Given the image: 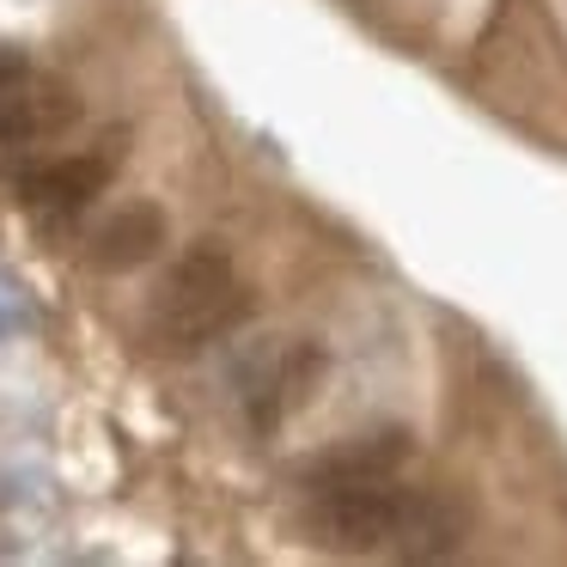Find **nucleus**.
Wrapping results in <instances>:
<instances>
[{
    "label": "nucleus",
    "mask_w": 567,
    "mask_h": 567,
    "mask_svg": "<svg viewBox=\"0 0 567 567\" xmlns=\"http://www.w3.org/2000/svg\"><path fill=\"white\" fill-rule=\"evenodd\" d=\"M245 318H250V293L233 281L226 250L202 238L177 257L172 281H165L159 311H153V342L172 348V354H196V348L233 336Z\"/></svg>",
    "instance_id": "f257e3e1"
},
{
    "label": "nucleus",
    "mask_w": 567,
    "mask_h": 567,
    "mask_svg": "<svg viewBox=\"0 0 567 567\" xmlns=\"http://www.w3.org/2000/svg\"><path fill=\"white\" fill-rule=\"evenodd\" d=\"M409 488L384 482H318L311 488V530L336 549H391Z\"/></svg>",
    "instance_id": "f03ea898"
},
{
    "label": "nucleus",
    "mask_w": 567,
    "mask_h": 567,
    "mask_svg": "<svg viewBox=\"0 0 567 567\" xmlns=\"http://www.w3.org/2000/svg\"><path fill=\"white\" fill-rule=\"evenodd\" d=\"M116 159H123V141H99L92 153H74V159L38 165V172L19 177V202L43 220H74L80 208H92L104 184H111Z\"/></svg>",
    "instance_id": "7ed1b4c3"
},
{
    "label": "nucleus",
    "mask_w": 567,
    "mask_h": 567,
    "mask_svg": "<svg viewBox=\"0 0 567 567\" xmlns=\"http://www.w3.org/2000/svg\"><path fill=\"white\" fill-rule=\"evenodd\" d=\"M323 379V354L318 348H275L257 372H245V403H250V421L257 433H275L293 409H306L311 384Z\"/></svg>",
    "instance_id": "20e7f679"
},
{
    "label": "nucleus",
    "mask_w": 567,
    "mask_h": 567,
    "mask_svg": "<svg viewBox=\"0 0 567 567\" xmlns=\"http://www.w3.org/2000/svg\"><path fill=\"white\" fill-rule=\"evenodd\" d=\"M80 116V99L55 80H13L0 86V147H38V141L62 135Z\"/></svg>",
    "instance_id": "39448f33"
},
{
    "label": "nucleus",
    "mask_w": 567,
    "mask_h": 567,
    "mask_svg": "<svg viewBox=\"0 0 567 567\" xmlns=\"http://www.w3.org/2000/svg\"><path fill=\"white\" fill-rule=\"evenodd\" d=\"M159 245H165V214L153 202H128V208H116L92 233L86 257H92V269H141Z\"/></svg>",
    "instance_id": "423d86ee"
},
{
    "label": "nucleus",
    "mask_w": 567,
    "mask_h": 567,
    "mask_svg": "<svg viewBox=\"0 0 567 567\" xmlns=\"http://www.w3.org/2000/svg\"><path fill=\"white\" fill-rule=\"evenodd\" d=\"M457 537H464V518H457V506L445 501V494H409L403 518H396V537H391V555H403V561H445V555L457 549Z\"/></svg>",
    "instance_id": "0eeeda50"
},
{
    "label": "nucleus",
    "mask_w": 567,
    "mask_h": 567,
    "mask_svg": "<svg viewBox=\"0 0 567 567\" xmlns=\"http://www.w3.org/2000/svg\"><path fill=\"white\" fill-rule=\"evenodd\" d=\"M403 457H409V433H396V427L360 433V440L336 445L330 457L311 464V488H318V482H384V476L403 470Z\"/></svg>",
    "instance_id": "6e6552de"
},
{
    "label": "nucleus",
    "mask_w": 567,
    "mask_h": 567,
    "mask_svg": "<svg viewBox=\"0 0 567 567\" xmlns=\"http://www.w3.org/2000/svg\"><path fill=\"white\" fill-rule=\"evenodd\" d=\"M19 323H31V311H25V306H19V299H13V293H7V287H0V336H13V330H19Z\"/></svg>",
    "instance_id": "1a4fd4ad"
},
{
    "label": "nucleus",
    "mask_w": 567,
    "mask_h": 567,
    "mask_svg": "<svg viewBox=\"0 0 567 567\" xmlns=\"http://www.w3.org/2000/svg\"><path fill=\"white\" fill-rule=\"evenodd\" d=\"M31 68H25V55L19 50H0V86H13V80H25Z\"/></svg>",
    "instance_id": "9d476101"
}]
</instances>
